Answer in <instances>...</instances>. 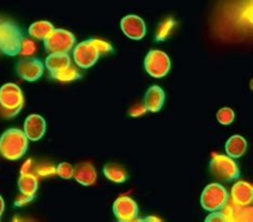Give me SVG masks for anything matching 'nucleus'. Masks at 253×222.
<instances>
[{"instance_id":"f03ea898","label":"nucleus","mask_w":253,"mask_h":222,"mask_svg":"<svg viewBox=\"0 0 253 222\" xmlns=\"http://www.w3.org/2000/svg\"><path fill=\"white\" fill-rule=\"evenodd\" d=\"M24 39L18 24L9 19L0 23V51L4 55L9 57L19 55Z\"/></svg>"},{"instance_id":"20e7f679","label":"nucleus","mask_w":253,"mask_h":222,"mask_svg":"<svg viewBox=\"0 0 253 222\" xmlns=\"http://www.w3.org/2000/svg\"><path fill=\"white\" fill-rule=\"evenodd\" d=\"M211 176L218 180L230 183L241 178V171L235 160L228 155L212 153L210 163Z\"/></svg>"},{"instance_id":"1a4fd4ad","label":"nucleus","mask_w":253,"mask_h":222,"mask_svg":"<svg viewBox=\"0 0 253 222\" xmlns=\"http://www.w3.org/2000/svg\"><path fill=\"white\" fill-rule=\"evenodd\" d=\"M45 70V64L41 59L35 57H26L18 60L16 72L22 79L29 83H35L42 77Z\"/></svg>"},{"instance_id":"c85d7f7f","label":"nucleus","mask_w":253,"mask_h":222,"mask_svg":"<svg viewBox=\"0 0 253 222\" xmlns=\"http://www.w3.org/2000/svg\"><path fill=\"white\" fill-rule=\"evenodd\" d=\"M38 173L41 177L50 176V174L56 173V168L52 165H42L38 168Z\"/></svg>"},{"instance_id":"f3484780","label":"nucleus","mask_w":253,"mask_h":222,"mask_svg":"<svg viewBox=\"0 0 253 222\" xmlns=\"http://www.w3.org/2000/svg\"><path fill=\"white\" fill-rule=\"evenodd\" d=\"M71 64V57L66 52H51L45 59V67L48 70L49 74L64 70Z\"/></svg>"},{"instance_id":"f257e3e1","label":"nucleus","mask_w":253,"mask_h":222,"mask_svg":"<svg viewBox=\"0 0 253 222\" xmlns=\"http://www.w3.org/2000/svg\"><path fill=\"white\" fill-rule=\"evenodd\" d=\"M28 138L24 131L9 129L0 136V155L8 160H18L27 153Z\"/></svg>"},{"instance_id":"aec40b11","label":"nucleus","mask_w":253,"mask_h":222,"mask_svg":"<svg viewBox=\"0 0 253 222\" xmlns=\"http://www.w3.org/2000/svg\"><path fill=\"white\" fill-rule=\"evenodd\" d=\"M17 185L21 193L25 194V196L35 197L38 190L39 181L35 174L26 172L21 174V177H19L17 181Z\"/></svg>"},{"instance_id":"39448f33","label":"nucleus","mask_w":253,"mask_h":222,"mask_svg":"<svg viewBox=\"0 0 253 222\" xmlns=\"http://www.w3.org/2000/svg\"><path fill=\"white\" fill-rule=\"evenodd\" d=\"M229 200V192L219 183H211L204 188L202 191L201 206L208 212L220 211Z\"/></svg>"},{"instance_id":"9b49d317","label":"nucleus","mask_w":253,"mask_h":222,"mask_svg":"<svg viewBox=\"0 0 253 222\" xmlns=\"http://www.w3.org/2000/svg\"><path fill=\"white\" fill-rule=\"evenodd\" d=\"M120 26L124 35L134 41H140L146 35L145 22L138 15L130 14L122 17Z\"/></svg>"},{"instance_id":"ddd939ff","label":"nucleus","mask_w":253,"mask_h":222,"mask_svg":"<svg viewBox=\"0 0 253 222\" xmlns=\"http://www.w3.org/2000/svg\"><path fill=\"white\" fill-rule=\"evenodd\" d=\"M24 133L30 141L41 140L46 133V121L40 114H30L24 122Z\"/></svg>"},{"instance_id":"473e14b6","label":"nucleus","mask_w":253,"mask_h":222,"mask_svg":"<svg viewBox=\"0 0 253 222\" xmlns=\"http://www.w3.org/2000/svg\"><path fill=\"white\" fill-rule=\"evenodd\" d=\"M30 165H31V161L30 160H28L27 163H26L25 165H24V167H23V169H22V173H26V172H28V169H29V167H30Z\"/></svg>"},{"instance_id":"9d476101","label":"nucleus","mask_w":253,"mask_h":222,"mask_svg":"<svg viewBox=\"0 0 253 222\" xmlns=\"http://www.w3.org/2000/svg\"><path fill=\"white\" fill-rule=\"evenodd\" d=\"M116 218L121 222H130L138 220L139 207L136 202L127 196L119 197L112 206Z\"/></svg>"},{"instance_id":"0eeeda50","label":"nucleus","mask_w":253,"mask_h":222,"mask_svg":"<svg viewBox=\"0 0 253 222\" xmlns=\"http://www.w3.org/2000/svg\"><path fill=\"white\" fill-rule=\"evenodd\" d=\"M144 69L150 76L163 78L170 72L171 60L167 53L162 50H150L144 58Z\"/></svg>"},{"instance_id":"a878e982","label":"nucleus","mask_w":253,"mask_h":222,"mask_svg":"<svg viewBox=\"0 0 253 222\" xmlns=\"http://www.w3.org/2000/svg\"><path fill=\"white\" fill-rule=\"evenodd\" d=\"M36 49H37V46H36L35 42L31 41L30 39L25 38L23 43H22V48H21V52H19V55H22L24 57H30L36 52Z\"/></svg>"},{"instance_id":"2eb2a0df","label":"nucleus","mask_w":253,"mask_h":222,"mask_svg":"<svg viewBox=\"0 0 253 222\" xmlns=\"http://www.w3.org/2000/svg\"><path fill=\"white\" fill-rule=\"evenodd\" d=\"M166 94L159 86H152L144 95V107L148 111L159 112L165 105Z\"/></svg>"},{"instance_id":"423d86ee","label":"nucleus","mask_w":253,"mask_h":222,"mask_svg":"<svg viewBox=\"0 0 253 222\" xmlns=\"http://www.w3.org/2000/svg\"><path fill=\"white\" fill-rule=\"evenodd\" d=\"M76 38L73 33L65 29H54L50 35L44 40L45 50L51 52L69 53L74 48Z\"/></svg>"},{"instance_id":"4468645a","label":"nucleus","mask_w":253,"mask_h":222,"mask_svg":"<svg viewBox=\"0 0 253 222\" xmlns=\"http://www.w3.org/2000/svg\"><path fill=\"white\" fill-rule=\"evenodd\" d=\"M74 179L83 186H91L96 181L97 173L95 167L88 161H83L74 167Z\"/></svg>"},{"instance_id":"6e6552de","label":"nucleus","mask_w":253,"mask_h":222,"mask_svg":"<svg viewBox=\"0 0 253 222\" xmlns=\"http://www.w3.org/2000/svg\"><path fill=\"white\" fill-rule=\"evenodd\" d=\"M101 56V52L95 47L91 41V39L86 41L78 43L74 48H73V58L74 62L81 69H90L94 65Z\"/></svg>"},{"instance_id":"6ab92c4d","label":"nucleus","mask_w":253,"mask_h":222,"mask_svg":"<svg viewBox=\"0 0 253 222\" xmlns=\"http://www.w3.org/2000/svg\"><path fill=\"white\" fill-rule=\"evenodd\" d=\"M103 173L106 178L109 179L112 183L116 184H123L127 180V172L125 168L121 165L115 163L106 164L103 168Z\"/></svg>"},{"instance_id":"bb28decb","label":"nucleus","mask_w":253,"mask_h":222,"mask_svg":"<svg viewBox=\"0 0 253 222\" xmlns=\"http://www.w3.org/2000/svg\"><path fill=\"white\" fill-rule=\"evenodd\" d=\"M91 41L95 45L98 51L101 52V55H105V53H109L113 51L112 45L108 42L103 41V40H99V39H91Z\"/></svg>"},{"instance_id":"f8f14e48","label":"nucleus","mask_w":253,"mask_h":222,"mask_svg":"<svg viewBox=\"0 0 253 222\" xmlns=\"http://www.w3.org/2000/svg\"><path fill=\"white\" fill-rule=\"evenodd\" d=\"M226 221L232 222H251L252 221V206H242L233 202L232 199L226 201L221 208Z\"/></svg>"},{"instance_id":"412c9836","label":"nucleus","mask_w":253,"mask_h":222,"mask_svg":"<svg viewBox=\"0 0 253 222\" xmlns=\"http://www.w3.org/2000/svg\"><path fill=\"white\" fill-rule=\"evenodd\" d=\"M54 29L55 27L51 23L47 21H39L29 26L28 33L30 37L39 40V41H44L54 31Z\"/></svg>"},{"instance_id":"b1692460","label":"nucleus","mask_w":253,"mask_h":222,"mask_svg":"<svg viewBox=\"0 0 253 222\" xmlns=\"http://www.w3.org/2000/svg\"><path fill=\"white\" fill-rule=\"evenodd\" d=\"M216 118L219 123L226 126L233 123V121L235 119V113L233 111V109L229 108V107H222V108L217 111Z\"/></svg>"},{"instance_id":"2f4dec72","label":"nucleus","mask_w":253,"mask_h":222,"mask_svg":"<svg viewBox=\"0 0 253 222\" xmlns=\"http://www.w3.org/2000/svg\"><path fill=\"white\" fill-rule=\"evenodd\" d=\"M3 211H4V201H3V198L0 196V217H1Z\"/></svg>"},{"instance_id":"4be33fe9","label":"nucleus","mask_w":253,"mask_h":222,"mask_svg":"<svg viewBox=\"0 0 253 222\" xmlns=\"http://www.w3.org/2000/svg\"><path fill=\"white\" fill-rule=\"evenodd\" d=\"M50 76L51 78L59 80V82L68 83V82H74V80L81 79L82 74L74 65L71 64L69 67H66L64 70H61L54 74H50Z\"/></svg>"},{"instance_id":"5701e85b","label":"nucleus","mask_w":253,"mask_h":222,"mask_svg":"<svg viewBox=\"0 0 253 222\" xmlns=\"http://www.w3.org/2000/svg\"><path fill=\"white\" fill-rule=\"evenodd\" d=\"M175 26V22L174 19L168 17L166 18L165 21H163L161 24H159L157 31H156V36H155V40L159 42H165L171 37V33L173 28Z\"/></svg>"},{"instance_id":"7c9ffc66","label":"nucleus","mask_w":253,"mask_h":222,"mask_svg":"<svg viewBox=\"0 0 253 222\" xmlns=\"http://www.w3.org/2000/svg\"><path fill=\"white\" fill-rule=\"evenodd\" d=\"M144 111H146V108L143 105V106L140 107V109H139V106H138V109H137V107L132 108L129 113H130V116H132V117H137V116H140V114H142Z\"/></svg>"},{"instance_id":"72a5a7b5","label":"nucleus","mask_w":253,"mask_h":222,"mask_svg":"<svg viewBox=\"0 0 253 222\" xmlns=\"http://www.w3.org/2000/svg\"><path fill=\"white\" fill-rule=\"evenodd\" d=\"M149 220H151V221H154V220H156V221H159V219H157V218H154V217H149V218H145V219H144V221H149Z\"/></svg>"},{"instance_id":"dca6fc26","label":"nucleus","mask_w":253,"mask_h":222,"mask_svg":"<svg viewBox=\"0 0 253 222\" xmlns=\"http://www.w3.org/2000/svg\"><path fill=\"white\" fill-rule=\"evenodd\" d=\"M231 197L232 201L238 205H250L253 200V188L247 181L238 180L232 187Z\"/></svg>"},{"instance_id":"7ed1b4c3","label":"nucleus","mask_w":253,"mask_h":222,"mask_svg":"<svg viewBox=\"0 0 253 222\" xmlns=\"http://www.w3.org/2000/svg\"><path fill=\"white\" fill-rule=\"evenodd\" d=\"M24 107V94L15 84L6 83L0 87V114L5 119L16 117Z\"/></svg>"},{"instance_id":"cd10ccee","label":"nucleus","mask_w":253,"mask_h":222,"mask_svg":"<svg viewBox=\"0 0 253 222\" xmlns=\"http://www.w3.org/2000/svg\"><path fill=\"white\" fill-rule=\"evenodd\" d=\"M211 214H210L209 216L205 218L206 222H228L222 212L215 211V212H211Z\"/></svg>"},{"instance_id":"393cba45","label":"nucleus","mask_w":253,"mask_h":222,"mask_svg":"<svg viewBox=\"0 0 253 222\" xmlns=\"http://www.w3.org/2000/svg\"><path fill=\"white\" fill-rule=\"evenodd\" d=\"M56 173L63 179H71L74 176V167L69 163H60L56 167Z\"/></svg>"},{"instance_id":"c756f323","label":"nucleus","mask_w":253,"mask_h":222,"mask_svg":"<svg viewBox=\"0 0 253 222\" xmlns=\"http://www.w3.org/2000/svg\"><path fill=\"white\" fill-rule=\"evenodd\" d=\"M33 199H35V197H29V196H25V194H21V196L17 197V199L15 200L14 202V205L16 207H22L26 204H28L29 202H31Z\"/></svg>"},{"instance_id":"a211bd4d","label":"nucleus","mask_w":253,"mask_h":222,"mask_svg":"<svg viewBox=\"0 0 253 222\" xmlns=\"http://www.w3.org/2000/svg\"><path fill=\"white\" fill-rule=\"evenodd\" d=\"M247 140L241 134H234L225 142V152L228 154V156L232 157L233 159L243 157L246 151H247Z\"/></svg>"}]
</instances>
